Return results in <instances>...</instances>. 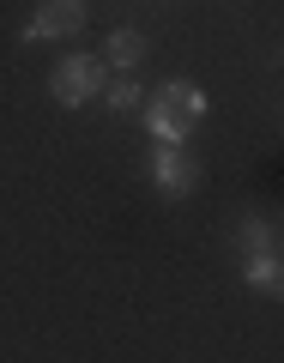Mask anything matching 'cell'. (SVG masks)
Segmentation results:
<instances>
[{"label": "cell", "mask_w": 284, "mask_h": 363, "mask_svg": "<svg viewBox=\"0 0 284 363\" xmlns=\"http://www.w3.org/2000/svg\"><path fill=\"white\" fill-rule=\"evenodd\" d=\"M200 116H206V97H200L188 79L164 85V91H157V104L145 109V121H152V133H157L164 145H181L188 133H194V121H200Z\"/></svg>", "instance_id": "1"}, {"label": "cell", "mask_w": 284, "mask_h": 363, "mask_svg": "<svg viewBox=\"0 0 284 363\" xmlns=\"http://www.w3.org/2000/svg\"><path fill=\"white\" fill-rule=\"evenodd\" d=\"M109 85V67L97 61V55H67L61 67H55V79H49V91H55V104H67V109H79V104H91L97 91Z\"/></svg>", "instance_id": "2"}, {"label": "cell", "mask_w": 284, "mask_h": 363, "mask_svg": "<svg viewBox=\"0 0 284 363\" xmlns=\"http://www.w3.org/2000/svg\"><path fill=\"white\" fill-rule=\"evenodd\" d=\"M85 0H42L37 18L25 25V43H55V37H79L85 30Z\"/></svg>", "instance_id": "3"}, {"label": "cell", "mask_w": 284, "mask_h": 363, "mask_svg": "<svg viewBox=\"0 0 284 363\" xmlns=\"http://www.w3.org/2000/svg\"><path fill=\"white\" fill-rule=\"evenodd\" d=\"M152 182L164 188L169 200L194 194V182H200V157H194V152H181V145H157V157H152Z\"/></svg>", "instance_id": "4"}, {"label": "cell", "mask_w": 284, "mask_h": 363, "mask_svg": "<svg viewBox=\"0 0 284 363\" xmlns=\"http://www.w3.org/2000/svg\"><path fill=\"white\" fill-rule=\"evenodd\" d=\"M242 279L266 297H284V260L278 255H260V260H242Z\"/></svg>", "instance_id": "5"}, {"label": "cell", "mask_w": 284, "mask_h": 363, "mask_svg": "<svg viewBox=\"0 0 284 363\" xmlns=\"http://www.w3.org/2000/svg\"><path fill=\"white\" fill-rule=\"evenodd\" d=\"M140 61H145V37H140V30H115V37H109V67L133 73Z\"/></svg>", "instance_id": "6"}, {"label": "cell", "mask_w": 284, "mask_h": 363, "mask_svg": "<svg viewBox=\"0 0 284 363\" xmlns=\"http://www.w3.org/2000/svg\"><path fill=\"white\" fill-rule=\"evenodd\" d=\"M236 242H242V255L248 260H260V255H272V224H242V236H236Z\"/></svg>", "instance_id": "7"}, {"label": "cell", "mask_w": 284, "mask_h": 363, "mask_svg": "<svg viewBox=\"0 0 284 363\" xmlns=\"http://www.w3.org/2000/svg\"><path fill=\"white\" fill-rule=\"evenodd\" d=\"M109 109H140V85H133V79L109 85Z\"/></svg>", "instance_id": "8"}]
</instances>
